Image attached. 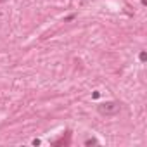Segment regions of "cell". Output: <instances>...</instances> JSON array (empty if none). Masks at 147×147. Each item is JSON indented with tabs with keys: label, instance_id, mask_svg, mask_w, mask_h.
<instances>
[{
	"label": "cell",
	"instance_id": "obj_1",
	"mask_svg": "<svg viewBox=\"0 0 147 147\" xmlns=\"http://www.w3.org/2000/svg\"><path fill=\"white\" fill-rule=\"evenodd\" d=\"M99 113L102 114V116H114V114H118L119 113V109H121V106L118 104V102H113V100H109V102H102V104H99Z\"/></svg>",
	"mask_w": 147,
	"mask_h": 147
}]
</instances>
